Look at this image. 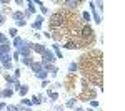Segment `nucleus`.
I'll return each instance as SVG.
<instances>
[{
  "instance_id": "29",
  "label": "nucleus",
  "mask_w": 125,
  "mask_h": 111,
  "mask_svg": "<svg viewBox=\"0 0 125 111\" xmlns=\"http://www.w3.org/2000/svg\"><path fill=\"white\" fill-rule=\"evenodd\" d=\"M19 76H20V68H15V73H13V78L17 80Z\"/></svg>"
},
{
  "instance_id": "15",
  "label": "nucleus",
  "mask_w": 125,
  "mask_h": 111,
  "mask_svg": "<svg viewBox=\"0 0 125 111\" xmlns=\"http://www.w3.org/2000/svg\"><path fill=\"white\" fill-rule=\"evenodd\" d=\"M20 106H25V108H32V100H29V98H22V101H20Z\"/></svg>"
},
{
  "instance_id": "33",
  "label": "nucleus",
  "mask_w": 125,
  "mask_h": 111,
  "mask_svg": "<svg viewBox=\"0 0 125 111\" xmlns=\"http://www.w3.org/2000/svg\"><path fill=\"white\" fill-rule=\"evenodd\" d=\"M3 22H5V15L0 13V25H3Z\"/></svg>"
},
{
  "instance_id": "23",
  "label": "nucleus",
  "mask_w": 125,
  "mask_h": 111,
  "mask_svg": "<svg viewBox=\"0 0 125 111\" xmlns=\"http://www.w3.org/2000/svg\"><path fill=\"white\" fill-rule=\"evenodd\" d=\"M98 104H100V103L97 101V100H90V106H92V110H95V108H98Z\"/></svg>"
},
{
  "instance_id": "34",
  "label": "nucleus",
  "mask_w": 125,
  "mask_h": 111,
  "mask_svg": "<svg viewBox=\"0 0 125 111\" xmlns=\"http://www.w3.org/2000/svg\"><path fill=\"white\" fill-rule=\"evenodd\" d=\"M43 37H45V38H52V35H50L48 32H43Z\"/></svg>"
},
{
  "instance_id": "6",
  "label": "nucleus",
  "mask_w": 125,
  "mask_h": 111,
  "mask_svg": "<svg viewBox=\"0 0 125 111\" xmlns=\"http://www.w3.org/2000/svg\"><path fill=\"white\" fill-rule=\"evenodd\" d=\"M13 94V90L12 88H5V90H0V98H10Z\"/></svg>"
},
{
  "instance_id": "2",
  "label": "nucleus",
  "mask_w": 125,
  "mask_h": 111,
  "mask_svg": "<svg viewBox=\"0 0 125 111\" xmlns=\"http://www.w3.org/2000/svg\"><path fill=\"white\" fill-rule=\"evenodd\" d=\"M55 55H53V51H50V50H45L43 53H42V61L40 63H50V65H53L55 63Z\"/></svg>"
},
{
  "instance_id": "7",
  "label": "nucleus",
  "mask_w": 125,
  "mask_h": 111,
  "mask_svg": "<svg viewBox=\"0 0 125 111\" xmlns=\"http://www.w3.org/2000/svg\"><path fill=\"white\" fill-rule=\"evenodd\" d=\"M52 48H53V51H55V53H53V55H55V58H57V60H62L63 56H62V51H60V45H58V43H53V46H52Z\"/></svg>"
},
{
  "instance_id": "26",
  "label": "nucleus",
  "mask_w": 125,
  "mask_h": 111,
  "mask_svg": "<svg viewBox=\"0 0 125 111\" xmlns=\"http://www.w3.org/2000/svg\"><path fill=\"white\" fill-rule=\"evenodd\" d=\"M32 28H33V30H40V28H42V23H39V22H33V23H32Z\"/></svg>"
},
{
  "instance_id": "39",
  "label": "nucleus",
  "mask_w": 125,
  "mask_h": 111,
  "mask_svg": "<svg viewBox=\"0 0 125 111\" xmlns=\"http://www.w3.org/2000/svg\"><path fill=\"white\" fill-rule=\"evenodd\" d=\"M2 70H3V68H2V65H0V71H2Z\"/></svg>"
},
{
  "instance_id": "38",
  "label": "nucleus",
  "mask_w": 125,
  "mask_h": 111,
  "mask_svg": "<svg viewBox=\"0 0 125 111\" xmlns=\"http://www.w3.org/2000/svg\"><path fill=\"white\" fill-rule=\"evenodd\" d=\"M87 111H95V110H92V108H90V110H87Z\"/></svg>"
},
{
  "instance_id": "4",
  "label": "nucleus",
  "mask_w": 125,
  "mask_h": 111,
  "mask_svg": "<svg viewBox=\"0 0 125 111\" xmlns=\"http://www.w3.org/2000/svg\"><path fill=\"white\" fill-rule=\"evenodd\" d=\"M29 48L32 50V51H37V53H43L45 50H47V46L45 45H42V43H29Z\"/></svg>"
},
{
  "instance_id": "5",
  "label": "nucleus",
  "mask_w": 125,
  "mask_h": 111,
  "mask_svg": "<svg viewBox=\"0 0 125 111\" xmlns=\"http://www.w3.org/2000/svg\"><path fill=\"white\" fill-rule=\"evenodd\" d=\"M63 48H67V50H77V48H80V45H78L75 40H70L67 43H63Z\"/></svg>"
},
{
  "instance_id": "19",
  "label": "nucleus",
  "mask_w": 125,
  "mask_h": 111,
  "mask_svg": "<svg viewBox=\"0 0 125 111\" xmlns=\"http://www.w3.org/2000/svg\"><path fill=\"white\" fill-rule=\"evenodd\" d=\"M3 78H5V81H7V83H15V81H17L13 76H10V75H7V73H3Z\"/></svg>"
},
{
  "instance_id": "9",
  "label": "nucleus",
  "mask_w": 125,
  "mask_h": 111,
  "mask_svg": "<svg viewBox=\"0 0 125 111\" xmlns=\"http://www.w3.org/2000/svg\"><path fill=\"white\" fill-rule=\"evenodd\" d=\"M78 3H80V2H72V0H65V2H62V5H65V7H68V9H77Z\"/></svg>"
},
{
  "instance_id": "37",
  "label": "nucleus",
  "mask_w": 125,
  "mask_h": 111,
  "mask_svg": "<svg viewBox=\"0 0 125 111\" xmlns=\"http://www.w3.org/2000/svg\"><path fill=\"white\" fill-rule=\"evenodd\" d=\"M73 111H83V110H82L80 106H75V108H73Z\"/></svg>"
},
{
  "instance_id": "8",
  "label": "nucleus",
  "mask_w": 125,
  "mask_h": 111,
  "mask_svg": "<svg viewBox=\"0 0 125 111\" xmlns=\"http://www.w3.org/2000/svg\"><path fill=\"white\" fill-rule=\"evenodd\" d=\"M0 55H10V43L0 45Z\"/></svg>"
},
{
  "instance_id": "11",
  "label": "nucleus",
  "mask_w": 125,
  "mask_h": 111,
  "mask_svg": "<svg viewBox=\"0 0 125 111\" xmlns=\"http://www.w3.org/2000/svg\"><path fill=\"white\" fill-rule=\"evenodd\" d=\"M35 76H37L39 80H42V81H43V80H47V78H48V73L45 71V70H40L39 73H35Z\"/></svg>"
},
{
  "instance_id": "36",
  "label": "nucleus",
  "mask_w": 125,
  "mask_h": 111,
  "mask_svg": "<svg viewBox=\"0 0 125 111\" xmlns=\"http://www.w3.org/2000/svg\"><path fill=\"white\" fill-rule=\"evenodd\" d=\"M5 106H7L5 103H0V111H2V110H5Z\"/></svg>"
},
{
  "instance_id": "17",
  "label": "nucleus",
  "mask_w": 125,
  "mask_h": 111,
  "mask_svg": "<svg viewBox=\"0 0 125 111\" xmlns=\"http://www.w3.org/2000/svg\"><path fill=\"white\" fill-rule=\"evenodd\" d=\"M22 43H23V40H22L20 37H15V38H13V46H15V48H20V46H22Z\"/></svg>"
},
{
  "instance_id": "28",
  "label": "nucleus",
  "mask_w": 125,
  "mask_h": 111,
  "mask_svg": "<svg viewBox=\"0 0 125 111\" xmlns=\"http://www.w3.org/2000/svg\"><path fill=\"white\" fill-rule=\"evenodd\" d=\"M35 22H39V23H43V22H45V18H43V15H39V17L35 18Z\"/></svg>"
},
{
  "instance_id": "1",
  "label": "nucleus",
  "mask_w": 125,
  "mask_h": 111,
  "mask_svg": "<svg viewBox=\"0 0 125 111\" xmlns=\"http://www.w3.org/2000/svg\"><path fill=\"white\" fill-rule=\"evenodd\" d=\"M12 18L15 20V25L17 27H25L27 25V20L23 17V12H13L12 13Z\"/></svg>"
},
{
  "instance_id": "40",
  "label": "nucleus",
  "mask_w": 125,
  "mask_h": 111,
  "mask_svg": "<svg viewBox=\"0 0 125 111\" xmlns=\"http://www.w3.org/2000/svg\"><path fill=\"white\" fill-rule=\"evenodd\" d=\"M0 37H2V33H0Z\"/></svg>"
},
{
  "instance_id": "21",
  "label": "nucleus",
  "mask_w": 125,
  "mask_h": 111,
  "mask_svg": "<svg viewBox=\"0 0 125 111\" xmlns=\"http://www.w3.org/2000/svg\"><path fill=\"white\" fill-rule=\"evenodd\" d=\"M22 63H23V65H27V66H30L32 63H33V60H32V56H29V58H23V60H22Z\"/></svg>"
},
{
  "instance_id": "10",
  "label": "nucleus",
  "mask_w": 125,
  "mask_h": 111,
  "mask_svg": "<svg viewBox=\"0 0 125 111\" xmlns=\"http://www.w3.org/2000/svg\"><path fill=\"white\" fill-rule=\"evenodd\" d=\"M30 68H32L33 73H39L40 70H42V63H40V61H33V63L30 65Z\"/></svg>"
},
{
  "instance_id": "14",
  "label": "nucleus",
  "mask_w": 125,
  "mask_h": 111,
  "mask_svg": "<svg viewBox=\"0 0 125 111\" xmlns=\"http://www.w3.org/2000/svg\"><path fill=\"white\" fill-rule=\"evenodd\" d=\"M75 104H77V100H75V98H70V100H68L63 106H65V108H72V110H73V108H75Z\"/></svg>"
},
{
  "instance_id": "25",
  "label": "nucleus",
  "mask_w": 125,
  "mask_h": 111,
  "mask_svg": "<svg viewBox=\"0 0 125 111\" xmlns=\"http://www.w3.org/2000/svg\"><path fill=\"white\" fill-rule=\"evenodd\" d=\"M2 68H3V70H12V68H13V65H12V61H9V63H3V65H2Z\"/></svg>"
},
{
  "instance_id": "35",
  "label": "nucleus",
  "mask_w": 125,
  "mask_h": 111,
  "mask_svg": "<svg viewBox=\"0 0 125 111\" xmlns=\"http://www.w3.org/2000/svg\"><path fill=\"white\" fill-rule=\"evenodd\" d=\"M20 111H32V108H22V106H19Z\"/></svg>"
},
{
  "instance_id": "13",
  "label": "nucleus",
  "mask_w": 125,
  "mask_h": 111,
  "mask_svg": "<svg viewBox=\"0 0 125 111\" xmlns=\"http://www.w3.org/2000/svg\"><path fill=\"white\" fill-rule=\"evenodd\" d=\"M47 96L50 98V101H52V103H55L58 100V93H55V91H47Z\"/></svg>"
},
{
  "instance_id": "30",
  "label": "nucleus",
  "mask_w": 125,
  "mask_h": 111,
  "mask_svg": "<svg viewBox=\"0 0 125 111\" xmlns=\"http://www.w3.org/2000/svg\"><path fill=\"white\" fill-rule=\"evenodd\" d=\"M13 60H20V55H19V51H13Z\"/></svg>"
},
{
  "instance_id": "3",
  "label": "nucleus",
  "mask_w": 125,
  "mask_h": 111,
  "mask_svg": "<svg viewBox=\"0 0 125 111\" xmlns=\"http://www.w3.org/2000/svg\"><path fill=\"white\" fill-rule=\"evenodd\" d=\"M80 33H82V37H83V38H92V37H94V30H92V27H90L88 23L82 27Z\"/></svg>"
},
{
  "instance_id": "20",
  "label": "nucleus",
  "mask_w": 125,
  "mask_h": 111,
  "mask_svg": "<svg viewBox=\"0 0 125 111\" xmlns=\"http://www.w3.org/2000/svg\"><path fill=\"white\" fill-rule=\"evenodd\" d=\"M5 110H7V111H20V108H19V106H15V104H7Z\"/></svg>"
},
{
  "instance_id": "22",
  "label": "nucleus",
  "mask_w": 125,
  "mask_h": 111,
  "mask_svg": "<svg viewBox=\"0 0 125 111\" xmlns=\"http://www.w3.org/2000/svg\"><path fill=\"white\" fill-rule=\"evenodd\" d=\"M82 17H83V20H85L87 23H88V22H90V20H92V15H90V13H88V12H83V13H82Z\"/></svg>"
},
{
  "instance_id": "27",
  "label": "nucleus",
  "mask_w": 125,
  "mask_h": 111,
  "mask_svg": "<svg viewBox=\"0 0 125 111\" xmlns=\"http://www.w3.org/2000/svg\"><path fill=\"white\" fill-rule=\"evenodd\" d=\"M63 110H65L63 104H55V106H53V111H63Z\"/></svg>"
},
{
  "instance_id": "31",
  "label": "nucleus",
  "mask_w": 125,
  "mask_h": 111,
  "mask_svg": "<svg viewBox=\"0 0 125 111\" xmlns=\"http://www.w3.org/2000/svg\"><path fill=\"white\" fill-rule=\"evenodd\" d=\"M48 86V80H43V81H42V88H47Z\"/></svg>"
},
{
  "instance_id": "16",
  "label": "nucleus",
  "mask_w": 125,
  "mask_h": 111,
  "mask_svg": "<svg viewBox=\"0 0 125 111\" xmlns=\"http://www.w3.org/2000/svg\"><path fill=\"white\" fill-rule=\"evenodd\" d=\"M77 70H78V63H75V61H72V63L68 65V71H70V73H75Z\"/></svg>"
},
{
  "instance_id": "18",
  "label": "nucleus",
  "mask_w": 125,
  "mask_h": 111,
  "mask_svg": "<svg viewBox=\"0 0 125 111\" xmlns=\"http://www.w3.org/2000/svg\"><path fill=\"white\" fill-rule=\"evenodd\" d=\"M35 3L40 7V12H42L43 15H48V9H47V7H43V3H42V2H35Z\"/></svg>"
},
{
  "instance_id": "12",
  "label": "nucleus",
  "mask_w": 125,
  "mask_h": 111,
  "mask_svg": "<svg viewBox=\"0 0 125 111\" xmlns=\"http://www.w3.org/2000/svg\"><path fill=\"white\" fill-rule=\"evenodd\" d=\"M27 93H29V86H27V85H22V86H20V90H19V94L22 96V98H25V96H27Z\"/></svg>"
},
{
  "instance_id": "24",
  "label": "nucleus",
  "mask_w": 125,
  "mask_h": 111,
  "mask_svg": "<svg viewBox=\"0 0 125 111\" xmlns=\"http://www.w3.org/2000/svg\"><path fill=\"white\" fill-rule=\"evenodd\" d=\"M9 35H10V37H13V38L19 37V35H17V28H10V30H9Z\"/></svg>"
},
{
  "instance_id": "32",
  "label": "nucleus",
  "mask_w": 125,
  "mask_h": 111,
  "mask_svg": "<svg viewBox=\"0 0 125 111\" xmlns=\"http://www.w3.org/2000/svg\"><path fill=\"white\" fill-rule=\"evenodd\" d=\"M95 5H97L95 9H104V3H102V2H97Z\"/></svg>"
}]
</instances>
